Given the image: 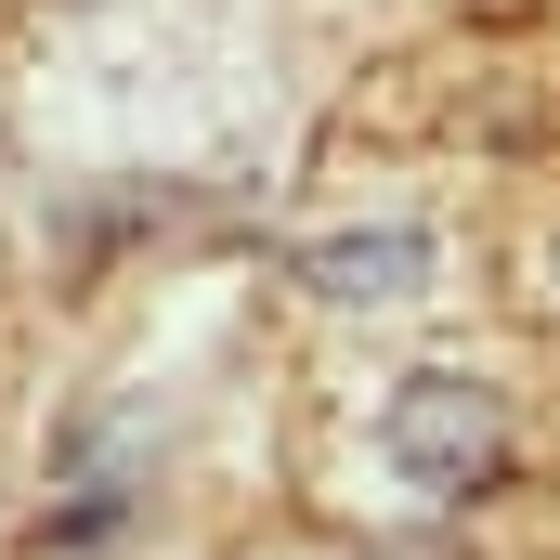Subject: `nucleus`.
<instances>
[{
  "label": "nucleus",
  "mask_w": 560,
  "mask_h": 560,
  "mask_svg": "<svg viewBox=\"0 0 560 560\" xmlns=\"http://www.w3.org/2000/svg\"><path fill=\"white\" fill-rule=\"evenodd\" d=\"M392 469L418 482V495H469V482H495V456H509V418H495V392L482 378H405L392 392Z\"/></svg>",
  "instance_id": "nucleus-1"
},
{
  "label": "nucleus",
  "mask_w": 560,
  "mask_h": 560,
  "mask_svg": "<svg viewBox=\"0 0 560 560\" xmlns=\"http://www.w3.org/2000/svg\"><path fill=\"white\" fill-rule=\"evenodd\" d=\"M418 275H430V235H405V222L326 235V248H313V287H326V300H405Z\"/></svg>",
  "instance_id": "nucleus-2"
}]
</instances>
